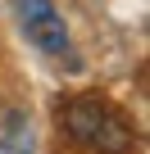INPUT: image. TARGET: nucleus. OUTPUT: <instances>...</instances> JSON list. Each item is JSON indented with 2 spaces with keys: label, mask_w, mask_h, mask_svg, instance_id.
<instances>
[{
  "label": "nucleus",
  "mask_w": 150,
  "mask_h": 154,
  "mask_svg": "<svg viewBox=\"0 0 150 154\" xmlns=\"http://www.w3.org/2000/svg\"><path fill=\"white\" fill-rule=\"evenodd\" d=\"M0 154H32V122L18 109L0 113Z\"/></svg>",
  "instance_id": "3"
},
{
  "label": "nucleus",
  "mask_w": 150,
  "mask_h": 154,
  "mask_svg": "<svg viewBox=\"0 0 150 154\" xmlns=\"http://www.w3.org/2000/svg\"><path fill=\"white\" fill-rule=\"evenodd\" d=\"M64 127L73 140H82L100 154H127L132 149V127L100 100V95H78V100H68L64 109Z\"/></svg>",
  "instance_id": "1"
},
{
  "label": "nucleus",
  "mask_w": 150,
  "mask_h": 154,
  "mask_svg": "<svg viewBox=\"0 0 150 154\" xmlns=\"http://www.w3.org/2000/svg\"><path fill=\"white\" fill-rule=\"evenodd\" d=\"M14 9L23 18V32L37 50L46 54H68V27L59 18V9L50 5V0H14Z\"/></svg>",
  "instance_id": "2"
}]
</instances>
